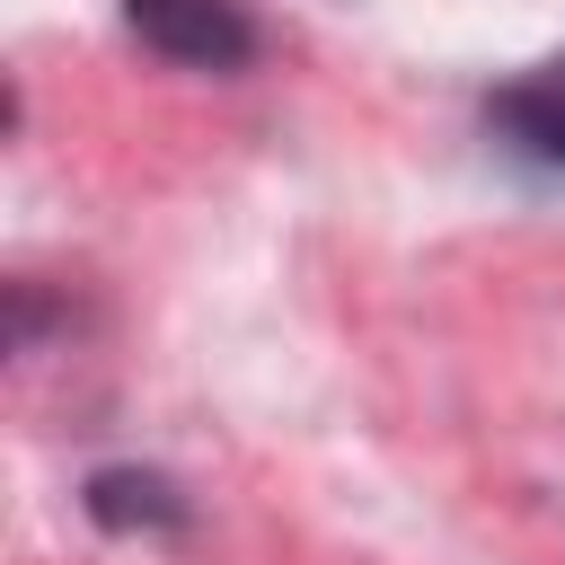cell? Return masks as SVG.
I'll list each match as a JSON object with an SVG mask.
<instances>
[{"mask_svg": "<svg viewBox=\"0 0 565 565\" xmlns=\"http://www.w3.org/2000/svg\"><path fill=\"white\" fill-rule=\"evenodd\" d=\"M79 503H88V521L115 530V539H177V530L194 521V503H185L177 477H159V468H97V477L79 486Z\"/></svg>", "mask_w": 565, "mask_h": 565, "instance_id": "3", "label": "cell"}, {"mask_svg": "<svg viewBox=\"0 0 565 565\" xmlns=\"http://www.w3.org/2000/svg\"><path fill=\"white\" fill-rule=\"evenodd\" d=\"M486 132H494L512 159L565 177V53H547V62L521 71V79H503V88L486 97Z\"/></svg>", "mask_w": 565, "mask_h": 565, "instance_id": "2", "label": "cell"}, {"mask_svg": "<svg viewBox=\"0 0 565 565\" xmlns=\"http://www.w3.org/2000/svg\"><path fill=\"white\" fill-rule=\"evenodd\" d=\"M124 26L177 71H247L265 44L247 0H124Z\"/></svg>", "mask_w": 565, "mask_h": 565, "instance_id": "1", "label": "cell"}]
</instances>
